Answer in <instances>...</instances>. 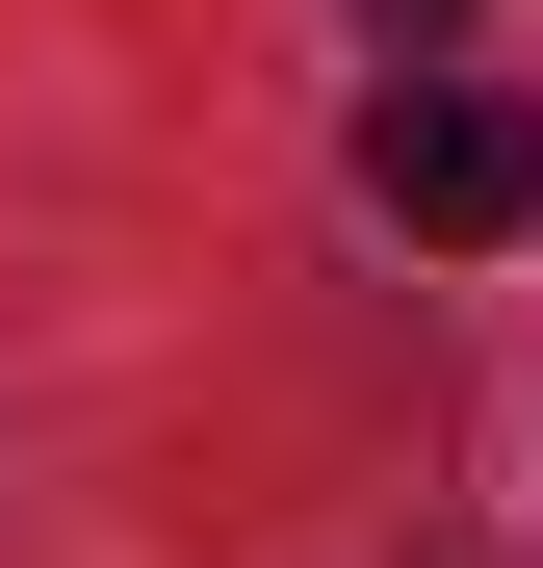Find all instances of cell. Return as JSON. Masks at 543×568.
Masks as SVG:
<instances>
[{"label": "cell", "instance_id": "6da1fadb", "mask_svg": "<svg viewBox=\"0 0 543 568\" xmlns=\"http://www.w3.org/2000/svg\"><path fill=\"white\" fill-rule=\"evenodd\" d=\"M362 207L440 233V258H492V233L543 207V104H492V78H389V104H362Z\"/></svg>", "mask_w": 543, "mask_h": 568}, {"label": "cell", "instance_id": "7a4b0ae2", "mask_svg": "<svg viewBox=\"0 0 543 568\" xmlns=\"http://www.w3.org/2000/svg\"><path fill=\"white\" fill-rule=\"evenodd\" d=\"M362 27H440V0H362Z\"/></svg>", "mask_w": 543, "mask_h": 568}]
</instances>
